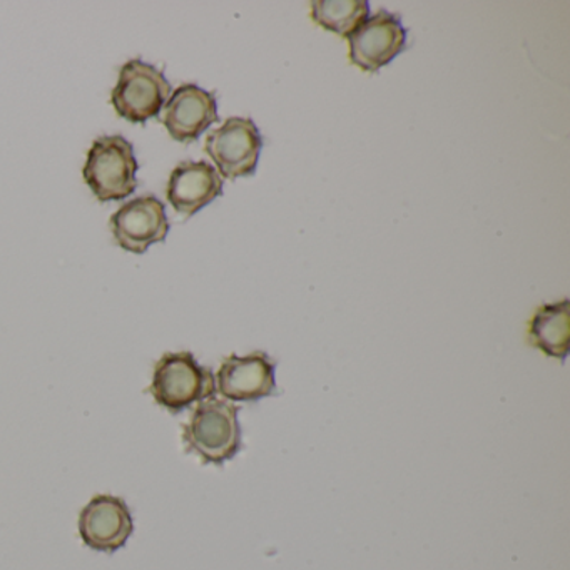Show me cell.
Listing matches in <instances>:
<instances>
[{"mask_svg": "<svg viewBox=\"0 0 570 570\" xmlns=\"http://www.w3.org/2000/svg\"><path fill=\"white\" fill-rule=\"evenodd\" d=\"M239 406L228 400L208 399L199 403L183 429L186 449L205 463L223 465L243 449Z\"/></svg>", "mask_w": 570, "mask_h": 570, "instance_id": "6da1fadb", "label": "cell"}, {"mask_svg": "<svg viewBox=\"0 0 570 570\" xmlns=\"http://www.w3.org/2000/svg\"><path fill=\"white\" fill-rule=\"evenodd\" d=\"M149 392L159 406L179 413L213 399L216 380L212 370L199 365L193 353H165L156 363Z\"/></svg>", "mask_w": 570, "mask_h": 570, "instance_id": "7a4b0ae2", "label": "cell"}, {"mask_svg": "<svg viewBox=\"0 0 570 570\" xmlns=\"http://www.w3.org/2000/svg\"><path fill=\"white\" fill-rule=\"evenodd\" d=\"M135 148L122 136H102L88 151L82 176L101 203L121 202L138 188Z\"/></svg>", "mask_w": 570, "mask_h": 570, "instance_id": "3957f363", "label": "cell"}, {"mask_svg": "<svg viewBox=\"0 0 570 570\" xmlns=\"http://www.w3.org/2000/svg\"><path fill=\"white\" fill-rule=\"evenodd\" d=\"M171 85L159 69L141 59H131L119 71L111 105L121 118L142 125L156 118L168 102Z\"/></svg>", "mask_w": 570, "mask_h": 570, "instance_id": "277c9868", "label": "cell"}, {"mask_svg": "<svg viewBox=\"0 0 570 570\" xmlns=\"http://www.w3.org/2000/svg\"><path fill=\"white\" fill-rule=\"evenodd\" d=\"M406 36L400 16L382 9L368 16L346 38L350 62L363 72L375 75L405 51Z\"/></svg>", "mask_w": 570, "mask_h": 570, "instance_id": "5b68a950", "label": "cell"}, {"mask_svg": "<svg viewBox=\"0 0 570 570\" xmlns=\"http://www.w3.org/2000/svg\"><path fill=\"white\" fill-rule=\"evenodd\" d=\"M263 138L249 118H229L222 128L209 132L206 155L226 179L246 178L256 173Z\"/></svg>", "mask_w": 570, "mask_h": 570, "instance_id": "8992f818", "label": "cell"}, {"mask_svg": "<svg viewBox=\"0 0 570 570\" xmlns=\"http://www.w3.org/2000/svg\"><path fill=\"white\" fill-rule=\"evenodd\" d=\"M109 225L119 248L136 255H142L149 246L165 242L169 233L165 203L155 195L139 196L126 203L111 216Z\"/></svg>", "mask_w": 570, "mask_h": 570, "instance_id": "52a82bcc", "label": "cell"}, {"mask_svg": "<svg viewBox=\"0 0 570 570\" xmlns=\"http://www.w3.org/2000/svg\"><path fill=\"white\" fill-rule=\"evenodd\" d=\"M276 363L268 353L229 355L216 373V392L228 402L255 403L276 393Z\"/></svg>", "mask_w": 570, "mask_h": 570, "instance_id": "ba28073f", "label": "cell"}, {"mask_svg": "<svg viewBox=\"0 0 570 570\" xmlns=\"http://www.w3.org/2000/svg\"><path fill=\"white\" fill-rule=\"evenodd\" d=\"M132 532L131 510L119 497L96 495L79 513L82 542L96 552L112 553L122 549Z\"/></svg>", "mask_w": 570, "mask_h": 570, "instance_id": "9c48e42d", "label": "cell"}, {"mask_svg": "<svg viewBox=\"0 0 570 570\" xmlns=\"http://www.w3.org/2000/svg\"><path fill=\"white\" fill-rule=\"evenodd\" d=\"M161 121L175 141L195 142L219 121L216 96L196 85L179 86L166 102Z\"/></svg>", "mask_w": 570, "mask_h": 570, "instance_id": "30bf717a", "label": "cell"}, {"mask_svg": "<svg viewBox=\"0 0 570 570\" xmlns=\"http://www.w3.org/2000/svg\"><path fill=\"white\" fill-rule=\"evenodd\" d=\"M223 195V178L206 161H185L173 169L166 198L176 213L191 218Z\"/></svg>", "mask_w": 570, "mask_h": 570, "instance_id": "8fae6325", "label": "cell"}, {"mask_svg": "<svg viewBox=\"0 0 570 570\" xmlns=\"http://www.w3.org/2000/svg\"><path fill=\"white\" fill-rule=\"evenodd\" d=\"M529 340L543 355L563 362L570 343L569 299L539 306L529 323Z\"/></svg>", "mask_w": 570, "mask_h": 570, "instance_id": "7c38bea8", "label": "cell"}, {"mask_svg": "<svg viewBox=\"0 0 570 570\" xmlns=\"http://www.w3.org/2000/svg\"><path fill=\"white\" fill-rule=\"evenodd\" d=\"M370 16L366 0H316L312 2V19L333 35L348 38Z\"/></svg>", "mask_w": 570, "mask_h": 570, "instance_id": "4fadbf2b", "label": "cell"}]
</instances>
